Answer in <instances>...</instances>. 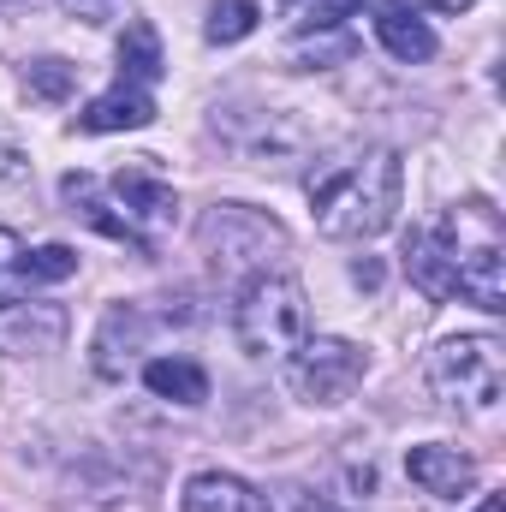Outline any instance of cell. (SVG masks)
I'll use <instances>...</instances> for the list:
<instances>
[{"mask_svg": "<svg viewBox=\"0 0 506 512\" xmlns=\"http://www.w3.org/2000/svg\"><path fill=\"white\" fill-rule=\"evenodd\" d=\"M405 274L417 292L429 298H459L477 304L489 316L506 310V239H501V215L483 197L453 203L441 221L405 233Z\"/></svg>", "mask_w": 506, "mask_h": 512, "instance_id": "cell-1", "label": "cell"}, {"mask_svg": "<svg viewBox=\"0 0 506 512\" xmlns=\"http://www.w3.org/2000/svg\"><path fill=\"white\" fill-rule=\"evenodd\" d=\"M405 167L393 149H364L352 161H334L310 173V215L322 239H376L399 215Z\"/></svg>", "mask_w": 506, "mask_h": 512, "instance_id": "cell-2", "label": "cell"}, {"mask_svg": "<svg viewBox=\"0 0 506 512\" xmlns=\"http://www.w3.org/2000/svg\"><path fill=\"white\" fill-rule=\"evenodd\" d=\"M310 334V304L304 280L280 268H256L233 298V340L245 358H286Z\"/></svg>", "mask_w": 506, "mask_h": 512, "instance_id": "cell-3", "label": "cell"}, {"mask_svg": "<svg viewBox=\"0 0 506 512\" xmlns=\"http://www.w3.org/2000/svg\"><path fill=\"white\" fill-rule=\"evenodd\" d=\"M429 387L471 411V417H489L501 405V387H506V346L495 334H453L429 352Z\"/></svg>", "mask_w": 506, "mask_h": 512, "instance_id": "cell-4", "label": "cell"}, {"mask_svg": "<svg viewBox=\"0 0 506 512\" xmlns=\"http://www.w3.org/2000/svg\"><path fill=\"white\" fill-rule=\"evenodd\" d=\"M364 376H370L364 346H352V340H340V334H304V340L286 352V387H292L304 405H340V399L358 393Z\"/></svg>", "mask_w": 506, "mask_h": 512, "instance_id": "cell-5", "label": "cell"}, {"mask_svg": "<svg viewBox=\"0 0 506 512\" xmlns=\"http://www.w3.org/2000/svg\"><path fill=\"white\" fill-rule=\"evenodd\" d=\"M203 239V256L221 268V274H239V268H256L268 251H286V227L274 215H262L251 203H215L197 227Z\"/></svg>", "mask_w": 506, "mask_h": 512, "instance_id": "cell-6", "label": "cell"}, {"mask_svg": "<svg viewBox=\"0 0 506 512\" xmlns=\"http://www.w3.org/2000/svg\"><path fill=\"white\" fill-rule=\"evenodd\" d=\"M215 137H227V149L239 155V167H262V173H280V167H292L310 149L304 120H292L280 108H256V114L215 108Z\"/></svg>", "mask_w": 506, "mask_h": 512, "instance_id": "cell-7", "label": "cell"}, {"mask_svg": "<svg viewBox=\"0 0 506 512\" xmlns=\"http://www.w3.org/2000/svg\"><path fill=\"white\" fill-rule=\"evenodd\" d=\"M108 197H114V209H120V221L131 227L143 256L161 251V239L179 227V191L161 173H149V167H120L108 179Z\"/></svg>", "mask_w": 506, "mask_h": 512, "instance_id": "cell-8", "label": "cell"}, {"mask_svg": "<svg viewBox=\"0 0 506 512\" xmlns=\"http://www.w3.org/2000/svg\"><path fill=\"white\" fill-rule=\"evenodd\" d=\"M78 274V251L72 245H42V251H24V239L12 227H0V304H18L30 298L36 286H60Z\"/></svg>", "mask_w": 506, "mask_h": 512, "instance_id": "cell-9", "label": "cell"}, {"mask_svg": "<svg viewBox=\"0 0 506 512\" xmlns=\"http://www.w3.org/2000/svg\"><path fill=\"white\" fill-rule=\"evenodd\" d=\"M149 316H143V304H114L108 316H102V328H96V340H90V364H96V376L102 382H126V370L137 364V352L149 346Z\"/></svg>", "mask_w": 506, "mask_h": 512, "instance_id": "cell-10", "label": "cell"}, {"mask_svg": "<svg viewBox=\"0 0 506 512\" xmlns=\"http://www.w3.org/2000/svg\"><path fill=\"white\" fill-rule=\"evenodd\" d=\"M405 471H411V483H417L423 495H435V501H459V495H471V483H477V465H471L459 447H441V441L411 447V453H405Z\"/></svg>", "mask_w": 506, "mask_h": 512, "instance_id": "cell-11", "label": "cell"}, {"mask_svg": "<svg viewBox=\"0 0 506 512\" xmlns=\"http://www.w3.org/2000/svg\"><path fill=\"white\" fill-rule=\"evenodd\" d=\"M66 340L60 304H0V352H54Z\"/></svg>", "mask_w": 506, "mask_h": 512, "instance_id": "cell-12", "label": "cell"}, {"mask_svg": "<svg viewBox=\"0 0 506 512\" xmlns=\"http://www.w3.org/2000/svg\"><path fill=\"white\" fill-rule=\"evenodd\" d=\"M60 197L72 203V215H78L84 227H96L102 239H120V245H131V251H137L131 227L120 221V209H114V197H108V185H102L96 173H66V179H60Z\"/></svg>", "mask_w": 506, "mask_h": 512, "instance_id": "cell-13", "label": "cell"}, {"mask_svg": "<svg viewBox=\"0 0 506 512\" xmlns=\"http://www.w3.org/2000/svg\"><path fill=\"white\" fill-rule=\"evenodd\" d=\"M376 36H381V48H387L393 60H405V66H423V60H435V30L417 18V6L381 0V6H376Z\"/></svg>", "mask_w": 506, "mask_h": 512, "instance_id": "cell-14", "label": "cell"}, {"mask_svg": "<svg viewBox=\"0 0 506 512\" xmlns=\"http://www.w3.org/2000/svg\"><path fill=\"white\" fill-rule=\"evenodd\" d=\"M262 501L268 495H256L233 471H197L179 495V512H262Z\"/></svg>", "mask_w": 506, "mask_h": 512, "instance_id": "cell-15", "label": "cell"}, {"mask_svg": "<svg viewBox=\"0 0 506 512\" xmlns=\"http://www.w3.org/2000/svg\"><path fill=\"white\" fill-rule=\"evenodd\" d=\"M149 120H155V102H149V90H143V84H126V78H120L108 96H96V102L78 114V126L96 131V137H102V131H137V126H149Z\"/></svg>", "mask_w": 506, "mask_h": 512, "instance_id": "cell-16", "label": "cell"}, {"mask_svg": "<svg viewBox=\"0 0 506 512\" xmlns=\"http://www.w3.org/2000/svg\"><path fill=\"white\" fill-rule=\"evenodd\" d=\"M143 387L155 399H167V405H203L209 399V376L191 358H155V364H143Z\"/></svg>", "mask_w": 506, "mask_h": 512, "instance_id": "cell-17", "label": "cell"}, {"mask_svg": "<svg viewBox=\"0 0 506 512\" xmlns=\"http://www.w3.org/2000/svg\"><path fill=\"white\" fill-rule=\"evenodd\" d=\"M161 72H167V60H161V36H155V24H143V18L126 24V36H120V78L149 90Z\"/></svg>", "mask_w": 506, "mask_h": 512, "instance_id": "cell-18", "label": "cell"}, {"mask_svg": "<svg viewBox=\"0 0 506 512\" xmlns=\"http://www.w3.org/2000/svg\"><path fill=\"white\" fill-rule=\"evenodd\" d=\"M358 54V42L334 24V30H310V36H298L292 48H286V66H298V72H328V66H346Z\"/></svg>", "mask_w": 506, "mask_h": 512, "instance_id": "cell-19", "label": "cell"}, {"mask_svg": "<svg viewBox=\"0 0 506 512\" xmlns=\"http://www.w3.org/2000/svg\"><path fill=\"white\" fill-rule=\"evenodd\" d=\"M256 18H262V12H256V0H215V6H209V24H203V36H209L215 48H227V42H245V36L256 30Z\"/></svg>", "mask_w": 506, "mask_h": 512, "instance_id": "cell-20", "label": "cell"}, {"mask_svg": "<svg viewBox=\"0 0 506 512\" xmlns=\"http://www.w3.org/2000/svg\"><path fill=\"white\" fill-rule=\"evenodd\" d=\"M24 90H30L36 102H66V96L78 90V66H72V60H54V54H48V60H30V66H24Z\"/></svg>", "mask_w": 506, "mask_h": 512, "instance_id": "cell-21", "label": "cell"}, {"mask_svg": "<svg viewBox=\"0 0 506 512\" xmlns=\"http://www.w3.org/2000/svg\"><path fill=\"white\" fill-rule=\"evenodd\" d=\"M262 512H346V507H334L328 495H316V489H280L274 501H262Z\"/></svg>", "mask_w": 506, "mask_h": 512, "instance_id": "cell-22", "label": "cell"}, {"mask_svg": "<svg viewBox=\"0 0 506 512\" xmlns=\"http://www.w3.org/2000/svg\"><path fill=\"white\" fill-rule=\"evenodd\" d=\"M358 6H364V0H310L304 24H310V30H334V24H346Z\"/></svg>", "mask_w": 506, "mask_h": 512, "instance_id": "cell-23", "label": "cell"}, {"mask_svg": "<svg viewBox=\"0 0 506 512\" xmlns=\"http://www.w3.org/2000/svg\"><path fill=\"white\" fill-rule=\"evenodd\" d=\"M72 18H84V24H108V18H120V6L126 0H60Z\"/></svg>", "mask_w": 506, "mask_h": 512, "instance_id": "cell-24", "label": "cell"}, {"mask_svg": "<svg viewBox=\"0 0 506 512\" xmlns=\"http://www.w3.org/2000/svg\"><path fill=\"white\" fill-rule=\"evenodd\" d=\"M18 173H24V149L0 131V185H6V179H18Z\"/></svg>", "mask_w": 506, "mask_h": 512, "instance_id": "cell-25", "label": "cell"}, {"mask_svg": "<svg viewBox=\"0 0 506 512\" xmlns=\"http://www.w3.org/2000/svg\"><path fill=\"white\" fill-rule=\"evenodd\" d=\"M411 6H429V12H471L477 0H411Z\"/></svg>", "mask_w": 506, "mask_h": 512, "instance_id": "cell-26", "label": "cell"}, {"mask_svg": "<svg viewBox=\"0 0 506 512\" xmlns=\"http://www.w3.org/2000/svg\"><path fill=\"white\" fill-rule=\"evenodd\" d=\"M477 512H506V501H501V495H489V501H483Z\"/></svg>", "mask_w": 506, "mask_h": 512, "instance_id": "cell-27", "label": "cell"}, {"mask_svg": "<svg viewBox=\"0 0 506 512\" xmlns=\"http://www.w3.org/2000/svg\"><path fill=\"white\" fill-rule=\"evenodd\" d=\"M292 6H304V0H280V12H292Z\"/></svg>", "mask_w": 506, "mask_h": 512, "instance_id": "cell-28", "label": "cell"}]
</instances>
